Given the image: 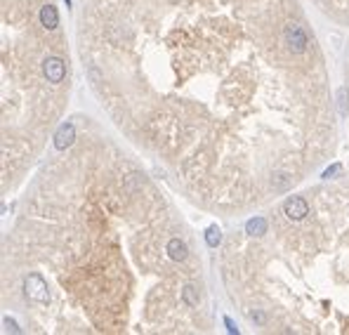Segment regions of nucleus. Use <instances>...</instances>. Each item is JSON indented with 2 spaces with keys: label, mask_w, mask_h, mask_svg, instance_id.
<instances>
[{
  "label": "nucleus",
  "mask_w": 349,
  "mask_h": 335,
  "mask_svg": "<svg viewBox=\"0 0 349 335\" xmlns=\"http://www.w3.org/2000/svg\"><path fill=\"white\" fill-rule=\"evenodd\" d=\"M286 43L295 54H302L307 50V33L302 31V26H297V24H288L286 26Z\"/></svg>",
  "instance_id": "obj_1"
},
{
  "label": "nucleus",
  "mask_w": 349,
  "mask_h": 335,
  "mask_svg": "<svg viewBox=\"0 0 349 335\" xmlns=\"http://www.w3.org/2000/svg\"><path fill=\"white\" fill-rule=\"evenodd\" d=\"M42 71H45V76L50 83H62L64 76H66V69H64V62L62 59H57V57H50V59H45V64H42Z\"/></svg>",
  "instance_id": "obj_2"
},
{
  "label": "nucleus",
  "mask_w": 349,
  "mask_h": 335,
  "mask_svg": "<svg viewBox=\"0 0 349 335\" xmlns=\"http://www.w3.org/2000/svg\"><path fill=\"white\" fill-rule=\"evenodd\" d=\"M283 210H286V215L290 217V220H302V217L309 213V206H307V201H305V198L293 196V198H288V201H286Z\"/></svg>",
  "instance_id": "obj_3"
},
{
  "label": "nucleus",
  "mask_w": 349,
  "mask_h": 335,
  "mask_svg": "<svg viewBox=\"0 0 349 335\" xmlns=\"http://www.w3.org/2000/svg\"><path fill=\"white\" fill-rule=\"evenodd\" d=\"M40 22L45 29H57V26H59V14H57V7H54V5H45V7H42Z\"/></svg>",
  "instance_id": "obj_4"
},
{
  "label": "nucleus",
  "mask_w": 349,
  "mask_h": 335,
  "mask_svg": "<svg viewBox=\"0 0 349 335\" xmlns=\"http://www.w3.org/2000/svg\"><path fill=\"white\" fill-rule=\"evenodd\" d=\"M71 142H74V125H62L59 132H57V137H54L57 149H66Z\"/></svg>",
  "instance_id": "obj_5"
},
{
  "label": "nucleus",
  "mask_w": 349,
  "mask_h": 335,
  "mask_svg": "<svg viewBox=\"0 0 349 335\" xmlns=\"http://www.w3.org/2000/svg\"><path fill=\"white\" fill-rule=\"evenodd\" d=\"M168 253H170V258L172 260H184L187 258V246L182 243L180 238H172L168 243Z\"/></svg>",
  "instance_id": "obj_6"
},
{
  "label": "nucleus",
  "mask_w": 349,
  "mask_h": 335,
  "mask_svg": "<svg viewBox=\"0 0 349 335\" xmlns=\"http://www.w3.org/2000/svg\"><path fill=\"white\" fill-rule=\"evenodd\" d=\"M248 231H250V234H265V231H267V222L262 220V217H255V220L248 222Z\"/></svg>",
  "instance_id": "obj_7"
},
{
  "label": "nucleus",
  "mask_w": 349,
  "mask_h": 335,
  "mask_svg": "<svg viewBox=\"0 0 349 335\" xmlns=\"http://www.w3.org/2000/svg\"><path fill=\"white\" fill-rule=\"evenodd\" d=\"M205 241H208V246L215 248V246H220V241H222V231L217 227H210L208 229V234H205Z\"/></svg>",
  "instance_id": "obj_8"
},
{
  "label": "nucleus",
  "mask_w": 349,
  "mask_h": 335,
  "mask_svg": "<svg viewBox=\"0 0 349 335\" xmlns=\"http://www.w3.org/2000/svg\"><path fill=\"white\" fill-rule=\"evenodd\" d=\"M184 295H187V300H189L191 304H196V298H194V288H187V293H184Z\"/></svg>",
  "instance_id": "obj_9"
},
{
  "label": "nucleus",
  "mask_w": 349,
  "mask_h": 335,
  "mask_svg": "<svg viewBox=\"0 0 349 335\" xmlns=\"http://www.w3.org/2000/svg\"><path fill=\"white\" fill-rule=\"evenodd\" d=\"M335 173H340V165H333V168H328L323 177H330V175H335Z\"/></svg>",
  "instance_id": "obj_10"
}]
</instances>
